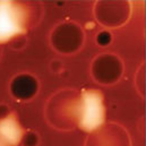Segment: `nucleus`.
I'll use <instances>...</instances> for the list:
<instances>
[{"mask_svg": "<svg viewBox=\"0 0 146 146\" xmlns=\"http://www.w3.org/2000/svg\"><path fill=\"white\" fill-rule=\"evenodd\" d=\"M44 15V7L35 1H0V45L25 36L36 27Z\"/></svg>", "mask_w": 146, "mask_h": 146, "instance_id": "1", "label": "nucleus"}, {"mask_svg": "<svg viewBox=\"0 0 146 146\" xmlns=\"http://www.w3.org/2000/svg\"><path fill=\"white\" fill-rule=\"evenodd\" d=\"M80 92L64 88L50 96L44 108L46 122L57 130L69 131L78 127Z\"/></svg>", "mask_w": 146, "mask_h": 146, "instance_id": "2", "label": "nucleus"}, {"mask_svg": "<svg viewBox=\"0 0 146 146\" xmlns=\"http://www.w3.org/2000/svg\"><path fill=\"white\" fill-rule=\"evenodd\" d=\"M106 106L102 91L85 88L80 91V111L78 128L85 133H93L106 123Z\"/></svg>", "mask_w": 146, "mask_h": 146, "instance_id": "3", "label": "nucleus"}, {"mask_svg": "<svg viewBox=\"0 0 146 146\" xmlns=\"http://www.w3.org/2000/svg\"><path fill=\"white\" fill-rule=\"evenodd\" d=\"M51 48L62 56H73L79 52L85 44V32L74 21H64L57 24L50 33Z\"/></svg>", "mask_w": 146, "mask_h": 146, "instance_id": "4", "label": "nucleus"}, {"mask_svg": "<svg viewBox=\"0 0 146 146\" xmlns=\"http://www.w3.org/2000/svg\"><path fill=\"white\" fill-rule=\"evenodd\" d=\"M131 13L130 1H96L93 7L96 22L106 30L122 27L130 21Z\"/></svg>", "mask_w": 146, "mask_h": 146, "instance_id": "5", "label": "nucleus"}, {"mask_svg": "<svg viewBox=\"0 0 146 146\" xmlns=\"http://www.w3.org/2000/svg\"><path fill=\"white\" fill-rule=\"evenodd\" d=\"M91 76L100 85L110 86L117 84L125 72L121 58L114 53L104 52L98 54L91 64Z\"/></svg>", "mask_w": 146, "mask_h": 146, "instance_id": "6", "label": "nucleus"}, {"mask_svg": "<svg viewBox=\"0 0 146 146\" xmlns=\"http://www.w3.org/2000/svg\"><path fill=\"white\" fill-rule=\"evenodd\" d=\"M84 146H131V139L123 126L117 122H106L88 135Z\"/></svg>", "mask_w": 146, "mask_h": 146, "instance_id": "7", "label": "nucleus"}, {"mask_svg": "<svg viewBox=\"0 0 146 146\" xmlns=\"http://www.w3.org/2000/svg\"><path fill=\"white\" fill-rule=\"evenodd\" d=\"M40 91V80L31 73L15 75L9 83V93L18 102L32 101Z\"/></svg>", "mask_w": 146, "mask_h": 146, "instance_id": "8", "label": "nucleus"}, {"mask_svg": "<svg viewBox=\"0 0 146 146\" xmlns=\"http://www.w3.org/2000/svg\"><path fill=\"white\" fill-rule=\"evenodd\" d=\"M25 131L26 129L22 127L16 111H11L0 119V138L9 146L21 145Z\"/></svg>", "mask_w": 146, "mask_h": 146, "instance_id": "9", "label": "nucleus"}, {"mask_svg": "<svg viewBox=\"0 0 146 146\" xmlns=\"http://www.w3.org/2000/svg\"><path fill=\"white\" fill-rule=\"evenodd\" d=\"M21 144L23 146H38L40 135L33 129H26Z\"/></svg>", "mask_w": 146, "mask_h": 146, "instance_id": "10", "label": "nucleus"}, {"mask_svg": "<svg viewBox=\"0 0 146 146\" xmlns=\"http://www.w3.org/2000/svg\"><path fill=\"white\" fill-rule=\"evenodd\" d=\"M112 41H113V35H112V33L110 32L109 30H102L95 36L96 44L99 46H102V48L109 46L110 44L112 43Z\"/></svg>", "mask_w": 146, "mask_h": 146, "instance_id": "11", "label": "nucleus"}, {"mask_svg": "<svg viewBox=\"0 0 146 146\" xmlns=\"http://www.w3.org/2000/svg\"><path fill=\"white\" fill-rule=\"evenodd\" d=\"M144 82H145V75H144V65L141 66V68L138 69V72L136 74L135 77V84L136 87L139 92V94L143 96L144 95Z\"/></svg>", "mask_w": 146, "mask_h": 146, "instance_id": "12", "label": "nucleus"}, {"mask_svg": "<svg viewBox=\"0 0 146 146\" xmlns=\"http://www.w3.org/2000/svg\"><path fill=\"white\" fill-rule=\"evenodd\" d=\"M10 44H11V48H13V49H16V50H18V49H19V50H21V49H24V46L26 45V38H25V36L18 37V38L11 41Z\"/></svg>", "mask_w": 146, "mask_h": 146, "instance_id": "13", "label": "nucleus"}, {"mask_svg": "<svg viewBox=\"0 0 146 146\" xmlns=\"http://www.w3.org/2000/svg\"><path fill=\"white\" fill-rule=\"evenodd\" d=\"M64 64L60 61V60H52L51 64H50V69L51 72L54 74H60L61 70L64 69Z\"/></svg>", "mask_w": 146, "mask_h": 146, "instance_id": "14", "label": "nucleus"}, {"mask_svg": "<svg viewBox=\"0 0 146 146\" xmlns=\"http://www.w3.org/2000/svg\"><path fill=\"white\" fill-rule=\"evenodd\" d=\"M10 112H11V110H10V108L6 103H0V119L3 118V117H6Z\"/></svg>", "mask_w": 146, "mask_h": 146, "instance_id": "15", "label": "nucleus"}, {"mask_svg": "<svg viewBox=\"0 0 146 146\" xmlns=\"http://www.w3.org/2000/svg\"><path fill=\"white\" fill-rule=\"evenodd\" d=\"M0 146H9V145H8L7 143H5V142H3V141L0 138Z\"/></svg>", "mask_w": 146, "mask_h": 146, "instance_id": "16", "label": "nucleus"}, {"mask_svg": "<svg viewBox=\"0 0 146 146\" xmlns=\"http://www.w3.org/2000/svg\"><path fill=\"white\" fill-rule=\"evenodd\" d=\"M1 56H2V48H1V45H0V59H1Z\"/></svg>", "mask_w": 146, "mask_h": 146, "instance_id": "17", "label": "nucleus"}]
</instances>
